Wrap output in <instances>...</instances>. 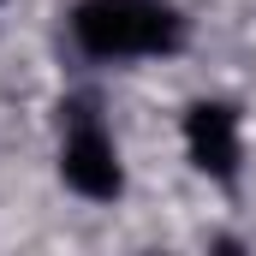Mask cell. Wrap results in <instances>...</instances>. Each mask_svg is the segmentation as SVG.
Returning a JSON list of instances; mask_svg holds the SVG:
<instances>
[{
  "mask_svg": "<svg viewBox=\"0 0 256 256\" xmlns=\"http://www.w3.org/2000/svg\"><path fill=\"white\" fill-rule=\"evenodd\" d=\"M72 36L96 60H137V54H173L185 42V18L161 0H78Z\"/></svg>",
  "mask_w": 256,
  "mask_h": 256,
  "instance_id": "6da1fadb",
  "label": "cell"
},
{
  "mask_svg": "<svg viewBox=\"0 0 256 256\" xmlns=\"http://www.w3.org/2000/svg\"><path fill=\"white\" fill-rule=\"evenodd\" d=\"M66 114H72V126H66V143H60V179L78 196H90V202H114L126 191V167H120L114 137L84 108H66Z\"/></svg>",
  "mask_w": 256,
  "mask_h": 256,
  "instance_id": "7a4b0ae2",
  "label": "cell"
},
{
  "mask_svg": "<svg viewBox=\"0 0 256 256\" xmlns=\"http://www.w3.org/2000/svg\"><path fill=\"white\" fill-rule=\"evenodd\" d=\"M185 149H191L196 173L238 179V108H226V102H191V114H185Z\"/></svg>",
  "mask_w": 256,
  "mask_h": 256,
  "instance_id": "3957f363",
  "label": "cell"
}]
</instances>
